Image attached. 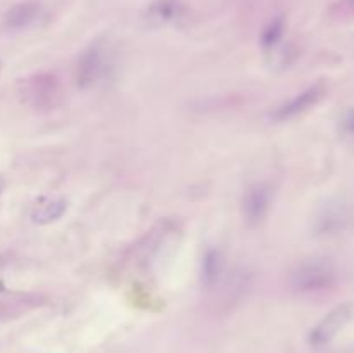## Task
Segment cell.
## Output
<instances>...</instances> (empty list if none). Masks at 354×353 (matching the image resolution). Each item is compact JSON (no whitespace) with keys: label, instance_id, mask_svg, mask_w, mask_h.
<instances>
[{"label":"cell","instance_id":"1","mask_svg":"<svg viewBox=\"0 0 354 353\" xmlns=\"http://www.w3.org/2000/svg\"><path fill=\"white\" fill-rule=\"evenodd\" d=\"M339 280L335 265L328 260H308L292 270L291 289L295 294H323L332 291Z\"/></svg>","mask_w":354,"mask_h":353},{"label":"cell","instance_id":"2","mask_svg":"<svg viewBox=\"0 0 354 353\" xmlns=\"http://www.w3.org/2000/svg\"><path fill=\"white\" fill-rule=\"evenodd\" d=\"M115 61H112V53L106 42H95L88 46L83 53L78 56L77 63L73 68V78L78 88L95 87L106 78H109Z\"/></svg>","mask_w":354,"mask_h":353},{"label":"cell","instance_id":"3","mask_svg":"<svg viewBox=\"0 0 354 353\" xmlns=\"http://www.w3.org/2000/svg\"><path fill=\"white\" fill-rule=\"evenodd\" d=\"M354 224V211L346 201L333 200L323 204L313 220V232L316 238L333 239L351 231Z\"/></svg>","mask_w":354,"mask_h":353},{"label":"cell","instance_id":"4","mask_svg":"<svg viewBox=\"0 0 354 353\" xmlns=\"http://www.w3.org/2000/svg\"><path fill=\"white\" fill-rule=\"evenodd\" d=\"M354 318V301L337 305L309 332V343L315 348L328 345L347 324Z\"/></svg>","mask_w":354,"mask_h":353},{"label":"cell","instance_id":"5","mask_svg":"<svg viewBox=\"0 0 354 353\" xmlns=\"http://www.w3.org/2000/svg\"><path fill=\"white\" fill-rule=\"evenodd\" d=\"M325 95V87L323 85H313V87L306 88L301 94L292 97L291 101L284 102L278 106L275 111H271L270 118L275 122H291V120L297 118V116L304 115L309 109L315 108Z\"/></svg>","mask_w":354,"mask_h":353},{"label":"cell","instance_id":"6","mask_svg":"<svg viewBox=\"0 0 354 353\" xmlns=\"http://www.w3.org/2000/svg\"><path fill=\"white\" fill-rule=\"evenodd\" d=\"M271 207L270 187L264 184H254L242 198V217L249 227H257L268 217Z\"/></svg>","mask_w":354,"mask_h":353},{"label":"cell","instance_id":"7","mask_svg":"<svg viewBox=\"0 0 354 353\" xmlns=\"http://www.w3.org/2000/svg\"><path fill=\"white\" fill-rule=\"evenodd\" d=\"M30 95H32V101L37 108H56L63 99L61 84L56 75L43 73L33 78L30 82Z\"/></svg>","mask_w":354,"mask_h":353},{"label":"cell","instance_id":"8","mask_svg":"<svg viewBox=\"0 0 354 353\" xmlns=\"http://www.w3.org/2000/svg\"><path fill=\"white\" fill-rule=\"evenodd\" d=\"M225 274V256L219 249L211 248L204 253L201 263V283L206 289H215Z\"/></svg>","mask_w":354,"mask_h":353},{"label":"cell","instance_id":"9","mask_svg":"<svg viewBox=\"0 0 354 353\" xmlns=\"http://www.w3.org/2000/svg\"><path fill=\"white\" fill-rule=\"evenodd\" d=\"M185 6L181 0H154L147 9V19L154 25H166L184 16Z\"/></svg>","mask_w":354,"mask_h":353},{"label":"cell","instance_id":"10","mask_svg":"<svg viewBox=\"0 0 354 353\" xmlns=\"http://www.w3.org/2000/svg\"><path fill=\"white\" fill-rule=\"evenodd\" d=\"M68 210V203L64 198H43L40 200L39 203L33 207L32 210V220L35 224L40 225H47V224H52V222L59 220Z\"/></svg>","mask_w":354,"mask_h":353},{"label":"cell","instance_id":"11","mask_svg":"<svg viewBox=\"0 0 354 353\" xmlns=\"http://www.w3.org/2000/svg\"><path fill=\"white\" fill-rule=\"evenodd\" d=\"M40 15V6L37 2H21L11 8L6 15V25L9 28H25V26L32 25Z\"/></svg>","mask_w":354,"mask_h":353},{"label":"cell","instance_id":"12","mask_svg":"<svg viewBox=\"0 0 354 353\" xmlns=\"http://www.w3.org/2000/svg\"><path fill=\"white\" fill-rule=\"evenodd\" d=\"M284 19L278 16V18H273L271 21H268V25L264 26L263 32H261V46H263L264 50H270L280 42V39L284 37Z\"/></svg>","mask_w":354,"mask_h":353},{"label":"cell","instance_id":"13","mask_svg":"<svg viewBox=\"0 0 354 353\" xmlns=\"http://www.w3.org/2000/svg\"><path fill=\"white\" fill-rule=\"evenodd\" d=\"M332 16L335 18H347V16H354V0H340L330 9Z\"/></svg>","mask_w":354,"mask_h":353},{"label":"cell","instance_id":"14","mask_svg":"<svg viewBox=\"0 0 354 353\" xmlns=\"http://www.w3.org/2000/svg\"><path fill=\"white\" fill-rule=\"evenodd\" d=\"M340 128L347 135H354V109H351V111H347L342 116V120H340Z\"/></svg>","mask_w":354,"mask_h":353},{"label":"cell","instance_id":"15","mask_svg":"<svg viewBox=\"0 0 354 353\" xmlns=\"http://www.w3.org/2000/svg\"><path fill=\"white\" fill-rule=\"evenodd\" d=\"M0 191H2V180H0Z\"/></svg>","mask_w":354,"mask_h":353}]
</instances>
